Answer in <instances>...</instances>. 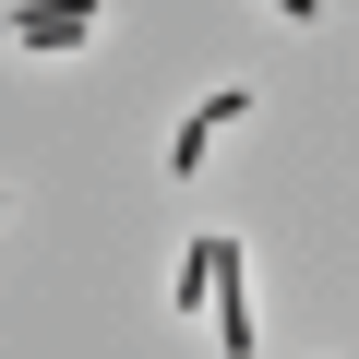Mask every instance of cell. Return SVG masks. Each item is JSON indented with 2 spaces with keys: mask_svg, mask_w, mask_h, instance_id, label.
<instances>
[{
  "mask_svg": "<svg viewBox=\"0 0 359 359\" xmlns=\"http://www.w3.org/2000/svg\"><path fill=\"white\" fill-rule=\"evenodd\" d=\"M13 36H25V48H84L96 25H84V13H13Z\"/></svg>",
  "mask_w": 359,
  "mask_h": 359,
  "instance_id": "cell-1",
  "label": "cell"
},
{
  "mask_svg": "<svg viewBox=\"0 0 359 359\" xmlns=\"http://www.w3.org/2000/svg\"><path fill=\"white\" fill-rule=\"evenodd\" d=\"M204 287H216V240H192V252H180V311H204Z\"/></svg>",
  "mask_w": 359,
  "mask_h": 359,
  "instance_id": "cell-2",
  "label": "cell"
},
{
  "mask_svg": "<svg viewBox=\"0 0 359 359\" xmlns=\"http://www.w3.org/2000/svg\"><path fill=\"white\" fill-rule=\"evenodd\" d=\"M228 120H252V96H240V84H228V96H204V108H192V120H180V132H192V144H204V132H228Z\"/></svg>",
  "mask_w": 359,
  "mask_h": 359,
  "instance_id": "cell-3",
  "label": "cell"
}]
</instances>
